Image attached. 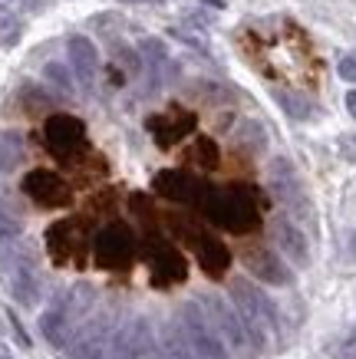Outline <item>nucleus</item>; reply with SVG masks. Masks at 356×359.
Wrapping results in <instances>:
<instances>
[{
    "label": "nucleus",
    "mask_w": 356,
    "mask_h": 359,
    "mask_svg": "<svg viewBox=\"0 0 356 359\" xmlns=\"http://www.w3.org/2000/svg\"><path fill=\"white\" fill-rule=\"evenodd\" d=\"M198 205L205 208V215L221 228L235 231V234H248V231L258 228V201H254V191L248 185H231V188H205L202 191V201Z\"/></svg>",
    "instance_id": "nucleus-1"
},
{
    "label": "nucleus",
    "mask_w": 356,
    "mask_h": 359,
    "mask_svg": "<svg viewBox=\"0 0 356 359\" xmlns=\"http://www.w3.org/2000/svg\"><path fill=\"white\" fill-rule=\"evenodd\" d=\"M231 300H235V310H237V316L244 320L254 346L264 349L268 346L270 330L277 327V310H274V304H270L251 280H244V277H235V280H231Z\"/></svg>",
    "instance_id": "nucleus-2"
},
{
    "label": "nucleus",
    "mask_w": 356,
    "mask_h": 359,
    "mask_svg": "<svg viewBox=\"0 0 356 359\" xmlns=\"http://www.w3.org/2000/svg\"><path fill=\"white\" fill-rule=\"evenodd\" d=\"M202 310H205L208 323L215 327V333L221 337V343L228 346V353H237V356H254L258 353V346H254V339H251L248 327H244V320L237 316V310H231V306L221 300L218 294H205L202 300Z\"/></svg>",
    "instance_id": "nucleus-3"
},
{
    "label": "nucleus",
    "mask_w": 356,
    "mask_h": 359,
    "mask_svg": "<svg viewBox=\"0 0 356 359\" xmlns=\"http://www.w3.org/2000/svg\"><path fill=\"white\" fill-rule=\"evenodd\" d=\"M268 185H270V195L294 215V221H313V205L307 198V188H303L297 168L291 165V158H274L270 162Z\"/></svg>",
    "instance_id": "nucleus-4"
},
{
    "label": "nucleus",
    "mask_w": 356,
    "mask_h": 359,
    "mask_svg": "<svg viewBox=\"0 0 356 359\" xmlns=\"http://www.w3.org/2000/svg\"><path fill=\"white\" fill-rule=\"evenodd\" d=\"M178 323H182L185 337H188V346H192L195 359H228V346L221 343V337L215 333V327L208 323L202 304H182V313H178Z\"/></svg>",
    "instance_id": "nucleus-5"
},
{
    "label": "nucleus",
    "mask_w": 356,
    "mask_h": 359,
    "mask_svg": "<svg viewBox=\"0 0 356 359\" xmlns=\"http://www.w3.org/2000/svg\"><path fill=\"white\" fill-rule=\"evenodd\" d=\"M44 139H46V149L56 155V158H76V155L86 149V126L73 116H63V112H56L50 116L44 126Z\"/></svg>",
    "instance_id": "nucleus-6"
},
{
    "label": "nucleus",
    "mask_w": 356,
    "mask_h": 359,
    "mask_svg": "<svg viewBox=\"0 0 356 359\" xmlns=\"http://www.w3.org/2000/svg\"><path fill=\"white\" fill-rule=\"evenodd\" d=\"M116 333V320L112 313H99L93 316L86 327L76 330V337L70 339V356L73 359H103L109 349V339Z\"/></svg>",
    "instance_id": "nucleus-7"
},
{
    "label": "nucleus",
    "mask_w": 356,
    "mask_h": 359,
    "mask_svg": "<svg viewBox=\"0 0 356 359\" xmlns=\"http://www.w3.org/2000/svg\"><path fill=\"white\" fill-rule=\"evenodd\" d=\"M132 234L126 224H109L96 234V264L106 271H122L132 261Z\"/></svg>",
    "instance_id": "nucleus-8"
},
{
    "label": "nucleus",
    "mask_w": 356,
    "mask_h": 359,
    "mask_svg": "<svg viewBox=\"0 0 356 359\" xmlns=\"http://www.w3.org/2000/svg\"><path fill=\"white\" fill-rule=\"evenodd\" d=\"M23 195H30V201H37L40 208H66L70 205V185L56 172H46V168H33L27 178H23Z\"/></svg>",
    "instance_id": "nucleus-9"
},
{
    "label": "nucleus",
    "mask_w": 356,
    "mask_h": 359,
    "mask_svg": "<svg viewBox=\"0 0 356 359\" xmlns=\"http://www.w3.org/2000/svg\"><path fill=\"white\" fill-rule=\"evenodd\" d=\"M7 283H11V294L20 300L23 306H33L44 294V280H40V271H37V261L30 254L23 257H13L11 273H7Z\"/></svg>",
    "instance_id": "nucleus-10"
},
{
    "label": "nucleus",
    "mask_w": 356,
    "mask_h": 359,
    "mask_svg": "<svg viewBox=\"0 0 356 359\" xmlns=\"http://www.w3.org/2000/svg\"><path fill=\"white\" fill-rule=\"evenodd\" d=\"M149 132L155 135V142L162 149H172L175 142H182L188 132L195 129V112L188 109H172V112H162V116H149Z\"/></svg>",
    "instance_id": "nucleus-11"
},
{
    "label": "nucleus",
    "mask_w": 356,
    "mask_h": 359,
    "mask_svg": "<svg viewBox=\"0 0 356 359\" xmlns=\"http://www.w3.org/2000/svg\"><path fill=\"white\" fill-rule=\"evenodd\" d=\"M270 231H274L277 248L284 250V257H287L294 267H307V264H310V244H307V234H303L291 218H284V215L281 218H274Z\"/></svg>",
    "instance_id": "nucleus-12"
},
{
    "label": "nucleus",
    "mask_w": 356,
    "mask_h": 359,
    "mask_svg": "<svg viewBox=\"0 0 356 359\" xmlns=\"http://www.w3.org/2000/svg\"><path fill=\"white\" fill-rule=\"evenodd\" d=\"M244 264H248V271L258 277V280L270 283V287H287L291 283V271H287V264L268 248H251L244 254Z\"/></svg>",
    "instance_id": "nucleus-13"
},
{
    "label": "nucleus",
    "mask_w": 356,
    "mask_h": 359,
    "mask_svg": "<svg viewBox=\"0 0 356 359\" xmlns=\"http://www.w3.org/2000/svg\"><path fill=\"white\" fill-rule=\"evenodd\" d=\"M66 50H70V63H73L76 79L86 89H93V83L99 76V53H96V46H93V40L76 33V36L66 40Z\"/></svg>",
    "instance_id": "nucleus-14"
},
{
    "label": "nucleus",
    "mask_w": 356,
    "mask_h": 359,
    "mask_svg": "<svg viewBox=\"0 0 356 359\" xmlns=\"http://www.w3.org/2000/svg\"><path fill=\"white\" fill-rule=\"evenodd\" d=\"M152 185H155V191H159L162 198H169V201H202V191H205L192 175L178 172V168H165V172H159Z\"/></svg>",
    "instance_id": "nucleus-15"
},
{
    "label": "nucleus",
    "mask_w": 356,
    "mask_h": 359,
    "mask_svg": "<svg viewBox=\"0 0 356 359\" xmlns=\"http://www.w3.org/2000/svg\"><path fill=\"white\" fill-rule=\"evenodd\" d=\"M149 264H152L159 283H178V280H185V273H188L185 271V257L172 244H155V248H149Z\"/></svg>",
    "instance_id": "nucleus-16"
},
{
    "label": "nucleus",
    "mask_w": 356,
    "mask_h": 359,
    "mask_svg": "<svg viewBox=\"0 0 356 359\" xmlns=\"http://www.w3.org/2000/svg\"><path fill=\"white\" fill-rule=\"evenodd\" d=\"M73 320H70V313H66V306H63V300L56 297L53 304L46 306V313L40 316V333H44L53 346H70V339H73Z\"/></svg>",
    "instance_id": "nucleus-17"
},
{
    "label": "nucleus",
    "mask_w": 356,
    "mask_h": 359,
    "mask_svg": "<svg viewBox=\"0 0 356 359\" xmlns=\"http://www.w3.org/2000/svg\"><path fill=\"white\" fill-rule=\"evenodd\" d=\"M192 248H195L198 264H202L211 277H221V273L228 271V264H231V250H228L221 241L208 238V234H192Z\"/></svg>",
    "instance_id": "nucleus-18"
},
{
    "label": "nucleus",
    "mask_w": 356,
    "mask_h": 359,
    "mask_svg": "<svg viewBox=\"0 0 356 359\" xmlns=\"http://www.w3.org/2000/svg\"><path fill=\"white\" fill-rule=\"evenodd\" d=\"M159 359H195L188 337L178 320H169L162 327V339H159Z\"/></svg>",
    "instance_id": "nucleus-19"
},
{
    "label": "nucleus",
    "mask_w": 356,
    "mask_h": 359,
    "mask_svg": "<svg viewBox=\"0 0 356 359\" xmlns=\"http://www.w3.org/2000/svg\"><path fill=\"white\" fill-rule=\"evenodd\" d=\"M126 337H129L132 356L136 359H152L159 353V343H155V333H152V323L145 316H136L129 327H126Z\"/></svg>",
    "instance_id": "nucleus-20"
},
{
    "label": "nucleus",
    "mask_w": 356,
    "mask_h": 359,
    "mask_svg": "<svg viewBox=\"0 0 356 359\" xmlns=\"http://www.w3.org/2000/svg\"><path fill=\"white\" fill-rule=\"evenodd\" d=\"M23 158L20 132H0V172H13Z\"/></svg>",
    "instance_id": "nucleus-21"
},
{
    "label": "nucleus",
    "mask_w": 356,
    "mask_h": 359,
    "mask_svg": "<svg viewBox=\"0 0 356 359\" xmlns=\"http://www.w3.org/2000/svg\"><path fill=\"white\" fill-rule=\"evenodd\" d=\"M20 102L30 116H40V112H46L50 106H53V99H50L46 86H37V83H23L20 86Z\"/></svg>",
    "instance_id": "nucleus-22"
},
{
    "label": "nucleus",
    "mask_w": 356,
    "mask_h": 359,
    "mask_svg": "<svg viewBox=\"0 0 356 359\" xmlns=\"http://www.w3.org/2000/svg\"><path fill=\"white\" fill-rule=\"evenodd\" d=\"M44 83H46V89H53V93H60V96H73L76 93L73 76H70V69H66L63 63H46Z\"/></svg>",
    "instance_id": "nucleus-23"
},
{
    "label": "nucleus",
    "mask_w": 356,
    "mask_h": 359,
    "mask_svg": "<svg viewBox=\"0 0 356 359\" xmlns=\"http://www.w3.org/2000/svg\"><path fill=\"white\" fill-rule=\"evenodd\" d=\"M73 248V241H70V224L60 221L53 228L46 231V250L53 254V261H66V250Z\"/></svg>",
    "instance_id": "nucleus-24"
},
{
    "label": "nucleus",
    "mask_w": 356,
    "mask_h": 359,
    "mask_svg": "<svg viewBox=\"0 0 356 359\" xmlns=\"http://www.w3.org/2000/svg\"><path fill=\"white\" fill-rule=\"evenodd\" d=\"M218 145L211 139H195V145H192V162L198 165V168H218Z\"/></svg>",
    "instance_id": "nucleus-25"
},
{
    "label": "nucleus",
    "mask_w": 356,
    "mask_h": 359,
    "mask_svg": "<svg viewBox=\"0 0 356 359\" xmlns=\"http://www.w3.org/2000/svg\"><path fill=\"white\" fill-rule=\"evenodd\" d=\"M139 53H142V60L149 63V73H152V69L159 73V69L169 63V53H165L162 40H152V36H145V40H142V46H139Z\"/></svg>",
    "instance_id": "nucleus-26"
},
{
    "label": "nucleus",
    "mask_w": 356,
    "mask_h": 359,
    "mask_svg": "<svg viewBox=\"0 0 356 359\" xmlns=\"http://www.w3.org/2000/svg\"><path fill=\"white\" fill-rule=\"evenodd\" d=\"M20 33H23L20 30V20H17V17H13V13L0 4V43H4V46H17V43H20Z\"/></svg>",
    "instance_id": "nucleus-27"
},
{
    "label": "nucleus",
    "mask_w": 356,
    "mask_h": 359,
    "mask_svg": "<svg viewBox=\"0 0 356 359\" xmlns=\"http://www.w3.org/2000/svg\"><path fill=\"white\" fill-rule=\"evenodd\" d=\"M237 142H241L248 152H261L268 139H264V129H261L258 122H244V126H241V132H237Z\"/></svg>",
    "instance_id": "nucleus-28"
},
{
    "label": "nucleus",
    "mask_w": 356,
    "mask_h": 359,
    "mask_svg": "<svg viewBox=\"0 0 356 359\" xmlns=\"http://www.w3.org/2000/svg\"><path fill=\"white\" fill-rule=\"evenodd\" d=\"M103 359H136L132 356V346H129V337H126V327H119L109 339V349Z\"/></svg>",
    "instance_id": "nucleus-29"
},
{
    "label": "nucleus",
    "mask_w": 356,
    "mask_h": 359,
    "mask_svg": "<svg viewBox=\"0 0 356 359\" xmlns=\"http://www.w3.org/2000/svg\"><path fill=\"white\" fill-rule=\"evenodd\" d=\"M277 99H281V106L291 112L294 119H307V116H310V106H307L301 96H291V93H277Z\"/></svg>",
    "instance_id": "nucleus-30"
},
{
    "label": "nucleus",
    "mask_w": 356,
    "mask_h": 359,
    "mask_svg": "<svg viewBox=\"0 0 356 359\" xmlns=\"http://www.w3.org/2000/svg\"><path fill=\"white\" fill-rule=\"evenodd\" d=\"M112 63L119 66V69H126V73H136V69H139V56L132 53L129 46H112Z\"/></svg>",
    "instance_id": "nucleus-31"
},
{
    "label": "nucleus",
    "mask_w": 356,
    "mask_h": 359,
    "mask_svg": "<svg viewBox=\"0 0 356 359\" xmlns=\"http://www.w3.org/2000/svg\"><path fill=\"white\" fill-rule=\"evenodd\" d=\"M172 36L175 40H178V43H185V46H195V50H198V53H211V50H208V43L205 40H202V36H195V33H188V30H182V27H172Z\"/></svg>",
    "instance_id": "nucleus-32"
},
{
    "label": "nucleus",
    "mask_w": 356,
    "mask_h": 359,
    "mask_svg": "<svg viewBox=\"0 0 356 359\" xmlns=\"http://www.w3.org/2000/svg\"><path fill=\"white\" fill-rule=\"evenodd\" d=\"M336 73H340L346 83H356V53H346L343 60H340V66H336Z\"/></svg>",
    "instance_id": "nucleus-33"
},
{
    "label": "nucleus",
    "mask_w": 356,
    "mask_h": 359,
    "mask_svg": "<svg viewBox=\"0 0 356 359\" xmlns=\"http://www.w3.org/2000/svg\"><path fill=\"white\" fill-rule=\"evenodd\" d=\"M340 155L346 162H356V135H343L340 139Z\"/></svg>",
    "instance_id": "nucleus-34"
},
{
    "label": "nucleus",
    "mask_w": 356,
    "mask_h": 359,
    "mask_svg": "<svg viewBox=\"0 0 356 359\" xmlns=\"http://www.w3.org/2000/svg\"><path fill=\"white\" fill-rule=\"evenodd\" d=\"M7 316H11V327H13V333H17V339H20V346H30V337L23 333V327H20V320L13 316V310H7Z\"/></svg>",
    "instance_id": "nucleus-35"
},
{
    "label": "nucleus",
    "mask_w": 356,
    "mask_h": 359,
    "mask_svg": "<svg viewBox=\"0 0 356 359\" xmlns=\"http://www.w3.org/2000/svg\"><path fill=\"white\" fill-rule=\"evenodd\" d=\"M336 359H356V337H350L343 343V349L336 353Z\"/></svg>",
    "instance_id": "nucleus-36"
},
{
    "label": "nucleus",
    "mask_w": 356,
    "mask_h": 359,
    "mask_svg": "<svg viewBox=\"0 0 356 359\" xmlns=\"http://www.w3.org/2000/svg\"><path fill=\"white\" fill-rule=\"evenodd\" d=\"M346 109H350V116L356 119V89H350V93H346Z\"/></svg>",
    "instance_id": "nucleus-37"
},
{
    "label": "nucleus",
    "mask_w": 356,
    "mask_h": 359,
    "mask_svg": "<svg viewBox=\"0 0 356 359\" xmlns=\"http://www.w3.org/2000/svg\"><path fill=\"white\" fill-rule=\"evenodd\" d=\"M202 4H205V7H215V11H225L228 7L225 0H202Z\"/></svg>",
    "instance_id": "nucleus-38"
},
{
    "label": "nucleus",
    "mask_w": 356,
    "mask_h": 359,
    "mask_svg": "<svg viewBox=\"0 0 356 359\" xmlns=\"http://www.w3.org/2000/svg\"><path fill=\"white\" fill-rule=\"evenodd\" d=\"M0 359H13V353L7 346H4V343H0Z\"/></svg>",
    "instance_id": "nucleus-39"
},
{
    "label": "nucleus",
    "mask_w": 356,
    "mask_h": 359,
    "mask_svg": "<svg viewBox=\"0 0 356 359\" xmlns=\"http://www.w3.org/2000/svg\"><path fill=\"white\" fill-rule=\"evenodd\" d=\"M126 4H142V0H126Z\"/></svg>",
    "instance_id": "nucleus-40"
}]
</instances>
